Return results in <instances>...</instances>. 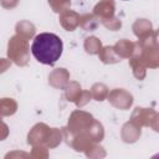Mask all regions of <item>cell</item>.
Listing matches in <instances>:
<instances>
[{"instance_id":"6da1fadb","label":"cell","mask_w":159,"mask_h":159,"mask_svg":"<svg viewBox=\"0 0 159 159\" xmlns=\"http://www.w3.org/2000/svg\"><path fill=\"white\" fill-rule=\"evenodd\" d=\"M62 40L51 32H42L36 35L31 45V52L35 58L39 62L50 66L56 63V61L62 55Z\"/></svg>"}]
</instances>
